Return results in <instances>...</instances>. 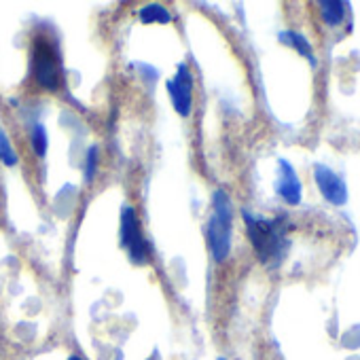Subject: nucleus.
Here are the masks:
<instances>
[{
	"label": "nucleus",
	"mask_w": 360,
	"mask_h": 360,
	"mask_svg": "<svg viewBox=\"0 0 360 360\" xmlns=\"http://www.w3.org/2000/svg\"><path fill=\"white\" fill-rule=\"evenodd\" d=\"M242 214H244L248 238L252 242V248H255L259 261L267 267H278L288 250L286 221L284 219H274V221L255 219L248 210H244Z\"/></svg>",
	"instance_id": "1"
},
{
	"label": "nucleus",
	"mask_w": 360,
	"mask_h": 360,
	"mask_svg": "<svg viewBox=\"0 0 360 360\" xmlns=\"http://www.w3.org/2000/svg\"><path fill=\"white\" fill-rule=\"evenodd\" d=\"M231 221H233L231 200H229V195L225 191H217L214 202H212V217H210V223H208V229H206L210 252H212L217 263H223L229 257V250H231Z\"/></svg>",
	"instance_id": "2"
},
{
	"label": "nucleus",
	"mask_w": 360,
	"mask_h": 360,
	"mask_svg": "<svg viewBox=\"0 0 360 360\" xmlns=\"http://www.w3.org/2000/svg\"><path fill=\"white\" fill-rule=\"evenodd\" d=\"M121 244L127 250L129 259L134 263H144L148 257V246L146 240L142 236V227L140 221L134 212V208L125 206L121 210Z\"/></svg>",
	"instance_id": "3"
},
{
	"label": "nucleus",
	"mask_w": 360,
	"mask_h": 360,
	"mask_svg": "<svg viewBox=\"0 0 360 360\" xmlns=\"http://www.w3.org/2000/svg\"><path fill=\"white\" fill-rule=\"evenodd\" d=\"M34 75H37V81L49 89V91H56L60 87V81H62V72H60V62H58V56L53 53V49L39 41L34 43Z\"/></svg>",
	"instance_id": "4"
},
{
	"label": "nucleus",
	"mask_w": 360,
	"mask_h": 360,
	"mask_svg": "<svg viewBox=\"0 0 360 360\" xmlns=\"http://www.w3.org/2000/svg\"><path fill=\"white\" fill-rule=\"evenodd\" d=\"M167 91L176 112L180 117H187L191 112V100H193V75L185 64H180L176 77L167 81Z\"/></svg>",
	"instance_id": "5"
},
{
	"label": "nucleus",
	"mask_w": 360,
	"mask_h": 360,
	"mask_svg": "<svg viewBox=\"0 0 360 360\" xmlns=\"http://www.w3.org/2000/svg\"><path fill=\"white\" fill-rule=\"evenodd\" d=\"M314 178H316V185L320 189V193L324 195L326 202H330L333 206H343L347 202V189L343 180L326 165H316L314 167Z\"/></svg>",
	"instance_id": "6"
},
{
	"label": "nucleus",
	"mask_w": 360,
	"mask_h": 360,
	"mask_svg": "<svg viewBox=\"0 0 360 360\" xmlns=\"http://www.w3.org/2000/svg\"><path fill=\"white\" fill-rule=\"evenodd\" d=\"M276 191L278 195L290 204V206H299L301 204V180L295 174L292 165L286 159L278 161V180H276Z\"/></svg>",
	"instance_id": "7"
},
{
	"label": "nucleus",
	"mask_w": 360,
	"mask_h": 360,
	"mask_svg": "<svg viewBox=\"0 0 360 360\" xmlns=\"http://www.w3.org/2000/svg\"><path fill=\"white\" fill-rule=\"evenodd\" d=\"M345 3H339V0H320L318 3V9H320V15L324 20V24L328 26H337L341 24V20L345 18Z\"/></svg>",
	"instance_id": "8"
},
{
	"label": "nucleus",
	"mask_w": 360,
	"mask_h": 360,
	"mask_svg": "<svg viewBox=\"0 0 360 360\" xmlns=\"http://www.w3.org/2000/svg\"><path fill=\"white\" fill-rule=\"evenodd\" d=\"M278 39H280L282 43H286L288 47H292L295 51H299L301 56H305V58L311 62V66H316V60H314V56H311V45L305 41V37H301L299 32L286 30V32H280Z\"/></svg>",
	"instance_id": "9"
},
{
	"label": "nucleus",
	"mask_w": 360,
	"mask_h": 360,
	"mask_svg": "<svg viewBox=\"0 0 360 360\" xmlns=\"http://www.w3.org/2000/svg\"><path fill=\"white\" fill-rule=\"evenodd\" d=\"M140 22L142 24H169L172 15L161 5H146L140 9Z\"/></svg>",
	"instance_id": "10"
},
{
	"label": "nucleus",
	"mask_w": 360,
	"mask_h": 360,
	"mask_svg": "<svg viewBox=\"0 0 360 360\" xmlns=\"http://www.w3.org/2000/svg\"><path fill=\"white\" fill-rule=\"evenodd\" d=\"M0 161H3L5 165H15L18 163V153L13 150L7 134L0 129Z\"/></svg>",
	"instance_id": "11"
},
{
	"label": "nucleus",
	"mask_w": 360,
	"mask_h": 360,
	"mask_svg": "<svg viewBox=\"0 0 360 360\" xmlns=\"http://www.w3.org/2000/svg\"><path fill=\"white\" fill-rule=\"evenodd\" d=\"M32 148L39 157H45L47 153V131L43 125H34L32 127Z\"/></svg>",
	"instance_id": "12"
},
{
	"label": "nucleus",
	"mask_w": 360,
	"mask_h": 360,
	"mask_svg": "<svg viewBox=\"0 0 360 360\" xmlns=\"http://www.w3.org/2000/svg\"><path fill=\"white\" fill-rule=\"evenodd\" d=\"M85 180L89 183V180L94 178V174H96V165H98V146H91L89 150H87V159H85Z\"/></svg>",
	"instance_id": "13"
},
{
	"label": "nucleus",
	"mask_w": 360,
	"mask_h": 360,
	"mask_svg": "<svg viewBox=\"0 0 360 360\" xmlns=\"http://www.w3.org/2000/svg\"><path fill=\"white\" fill-rule=\"evenodd\" d=\"M68 360H81V358H79V356H70Z\"/></svg>",
	"instance_id": "14"
},
{
	"label": "nucleus",
	"mask_w": 360,
	"mask_h": 360,
	"mask_svg": "<svg viewBox=\"0 0 360 360\" xmlns=\"http://www.w3.org/2000/svg\"><path fill=\"white\" fill-rule=\"evenodd\" d=\"M219 360H225V358H219Z\"/></svg>",
	"instance_id": "15"
}]
</instances>
